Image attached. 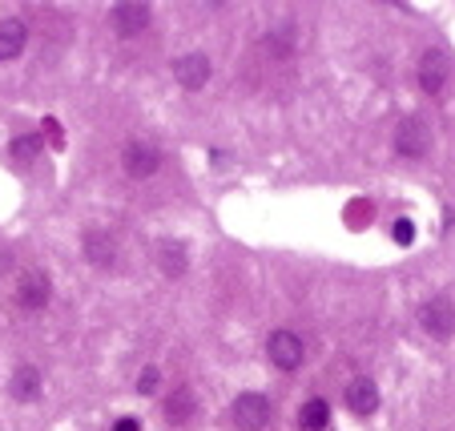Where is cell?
Instances as JSON below:
<instances>
[{
    "label": "cell",
    "mask_w": 455,
    "mask_h": 431,
    "mask_svg": "<svg viewBox=\"0 0 455 431\" xmlns=\"http://www.w3.org/2000/svg\"><path fill=\"white\" fill-rule=\"evenodd\" d=\"M419 85H423V93H439V89L447 85V60H443V52H423V60H419Z\"/></svg>",
    "instance_id": "cell-10"
},
{
    "label": "cell",
    "mask_w": 455,
    "mask_h": 431,
    "mask_svg": "<svg viewBox=\"0 0 455 431\" xmlns=\"http://www.w3.org/2000/svg\"><path fill=\"white\" fill-rule=\"evenodd\" d=\"M234 419H238L242 431H262L270 423V399L258 395V391L238 395V399H234Z\"/></svg>",
    "instance_id": "cell-4"
},
{
    "label": "cell",
    "mask_w": 455,
    "mask_h": 431,
    "mask_svg": "<svg viewBox=\"0 0 455 431\" xmlns=\"http://www.w3.org/2000/svg\"><path fill=\"white\" fill-rule=\"evenodd\" d=\"M25 41H28V33L17 17L0 20V60H17L20 52H25Z\"/></svg>",
    "instance_id": "cell-12"
},
{
    "label": "cell",
    "mask_w": 455,
    "mask_h": 431,
    "mask_svg": "<svg viewBox=\"0 0 455 431\" xmlns=\"http://www.w3.org/2000/svg\"><path fill=\"white\" fill-rule=\"evenodd\" d=\"M157 379H162V371H157V367H146V371H141V379H138V391H141V395H154Z\"/></svg>",
    "instance_id": "cell-18"
},
{
    "label": "cell",
    "mask_w": 455,
    "mask_h": 431,
    "mask_svg": "<svg viewBox=\"0 0 455 431\" xmlns=\"http://www.w3.org/2000/svg\"><path fill=\"white\" fill-rule=\"evenodd\" d=\"M194 407L198 403H194V391L189 387H178L170 399H165V415H170V423H186L189 415H194Z\"/></svg>",
    "instance_id": "cell-16"
},
{
    "label": "cell",
    "mask_w": 455,
    "mask_h": 431,
    "mask_svg": "<svg viewBox=\"0 0 455 431\" xmlns=\"http://www.w3.org/2000/svg\"><path fill=\"white\" fill-rule=\"evenodd\" d=\"M391 234H395V242H403V246H407V242L415 238V222H411V218H399L395 230H391Z\"/></svg>",
    "instance_id": "cell-19"
},
{
    "label": "cell",
    "mask_w": 455,
    "mask_h": 431,
    "mask_svg": "<svg viewBox=\"0 0 455 431\" xmlns=\"http://www.w3.org/2000/svg\"><path fill=\"white\" fill-rule=\"evenodd\" d=\"M52 299V283L44 270H25L17 283V302L25 307V311H41V307H49Z\"/></svg>",
    "instance_id": "cell-5"
},
{
    "label": "cell",
    "mask_w": 455,
    "mask_h": 431,
    "mask_svg": "<svg viewBox=\"0 0 455 431\" xmlns=\"http://www.w3.org/2000/svg\"><path fill=\"white\" fill-rule=\"evenodd\" d=\"M9 391H12V399H20V403H33V399L41 395V371H36L33 363H20L9 379Z\"/></svg>",
    "instance_id": "cell-11"
},
{
    "label": "cell",
    "mask_w": 455,
    "mask_h": 431,
    "mask_svg": "<svg viewBox=\"0 0 455 431\" xmlns=\"http://www.w3.org/2000/svg\"><path fill=\"white\" fill-rule=\"evenodd\" d=\"M427 141H431L427 121H419V117H403V121H399L395 149H399L403 157H423V154H427Z\"/></svg>",
    "instance_id": "cell-6"
},
{
    "label": "cell",
    "mask_w": 455,
    "mask_h": 431,
    "mask_svg": "<svg viewBox=\"0 0 455 431\" xmlns=\"http://www.w3.org/2000/svg\"><path fill=\"white\" fill-rule=\"evenodd\" d=\"M267 355H270V363H275L278 371H294V367L302 363V355H307V347H302V339L294 335V331H275L270 343H267Z\"/></svg>",
    "instance_id": "cell-3"
},
{
    "label": "cell",
    "mask_w": 455,
    "mask_h": 431,
    "mask_svg": "<svg viewBox=\"0 0 455 431\" xmlns=\"http://www.w3.org/2000/svg\"><path fill=\"white\" fill-rule=\"evenodd\" d=\"M419 327L427 331L431 339H451L455 335V302L451 299H427L419 307Z\"/></svg>",
    "instance_id": "cell-1"
},
{
    "label": "cell",
    "mask_w": 455,
    "mask_h": 431,
    "mask_svg": "<svg viewBox=\"0 0 455 431\" xmlns=\"http://www.w3.org/2000/svg\"><path fill=\"white\" fill-rule=\"evenodd\" d=\"M36 154H41V138H36V133H20V138L12 141V157H17V162H33Z\"/></svg>",
    "instance_id": "cell-17"
},
{
    "label": "cell",
    "mask_w": 455,
    "mask_h": 431,
    "mask_svg": "<svg viewBox=\"0 0 455 431\" xmlns=\"http://www.w3.org/2000/svg\"><path fill=\"white\" fill-rule=\"evenodd\" d=\"M157 267H162L170 278L186 275V267H189V251L181 246L178 238H165L162 246H157Z\"/></svg>",
    "instance_id": "cell-14"
},
{
    "label": "cell",
    "mask_w": 455,
    "mask_h": 431,
    "mask_svg": "<svg viewBox=\"0 0 455 431\" xmlns=\"http://www.w3.org/2000/svg\"><path fill=\"white\" fill-rule=\"evenodd\" d=\"M347 407H351L355 415H371L379 407V387L363 375V379H351V387H347Z\"/></svg>",
    "instance_id": "cell-13"
},
{
    "label": "cell",
    "mask_w": 455,
    "mask_h": 431,
    "mask_svg": "<svg viewBox=\"0 0 455 431\" xmlns=\"http://www.w3.org/2000/svg\"><path fill=\"white\" fill-rule=\"evenodd\" d=\"M299 423H302V431H323L331 423V407H327V399H307L302 403V411H299Z\"/></svg>",
    "instance_id": "cell-15"
},
{
    "label": "cell",
    "mask_w": 455,
    "mask_h": 431,
    "mask_svg": "<svg viewBox=\"0 0 455 431\" xmlns=\"http://www.w3.org/2000/svg\"><path fill=\"white\" fill-rule=\"evenodd\" d=\"M173 77H178L181 89H202L210 81V57L206 52H181L173 60Z\"/></svg>",
    "instance_id": "cell-7"
},
{
    "label": "cell",
    "mask_w": 455,
    "mask_h": 431,
    "mask_svg": "<svg viewBox=\"0 0 455 431\" xmlns=\"http://www.w3.org/2000/svg\"><path fill=\"white\" fill-rule=\"evenodd\" d=\"M81 251H85V259L93 262L97 270H109L113 259H117V246H113V238L105 230H89L85 242H81Z\"/></svg>",
    "instance_id": "cell-9"
},
{
    "label": "cell",
    "mask_w": 455,
    "mask_h": 431,
    "mask_svg": "<svg viewBox=\"0 0 455 431\" xmlns=\"http://www.w3.org/2000/svg\"><path fill=\"white\" fill-rule=\"evenodd\" d=\"M121 165H125L129 178H154L157 165H162V154H157L154 141H125V149H121Z\"/></svg>",
    "instance_id": "cell-2"
},
{
    "label": "cell",
    "mask_w": 455,
    "mask_h": 431,
    "mask_svg": "<svg viewBox=\"0 0 455 431\" xmlns=\"http://www.w3.org/2000/svg\"><path fill=\"white\" fill-rule=\"evenodd\" d=\"M113 431H141V423L133 419V415H125V419H117V423H113Z\"/></svg>",
    "instance_id": "cell-20"
},
{
    "label": "cell",
    "mask_w": 455,
    "mask_h": 431,
    "mask_svg": "<svg viewBox=\"0 0 455 431\" xmlns=\"http://www.w3.org/2000/svg\"><path fill=\"white\" fill-rule=\"evenodd\" d=\"M146 25H149V4H138V0L113 4V28H117L121 36H138Z\"/></svg>",
    "instance_id": "cell-8"
}]
</instances>
